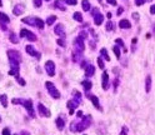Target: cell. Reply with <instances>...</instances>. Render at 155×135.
Instances as JSON below:
<instances>
[{"label":"cell","mask_w":155,"mask_h":135,"mask_svg":"<svg viewBox=\"0 0 155 135\" xmlns=\"http://www.w3.org/2000/svg\"><path fill=\"white\" fill-rule=\"evenodd\" d=\"M90 123H91V116L88 115V116L83 118V120L80 123H71L70 124V130L71 131H83L85 129H88L90 126Z\"/></svg>","instance_id":"cell-1"},{"label":"cell","mask_w":155,"mask_h":135,"mask_svg":"<svg viewBox=\"0 0 155 135\" xmlns=\"http://www.w3.org/2000/svg\"><path fill=\"white\" fill-rule=\"evenodd\" d=\"M45 86H46L49 94L53 96L54 99H60V93H59V90L55 88V85H54L51 81H46V83H45Z\"/></svg>","instance_id":"cell-2"},{"label":"cell","mask_w":155,"mask_h":135,"mask_svg":"<svg viewBox=\"0 0 155 135\" xmlns=\"http://www.w3.org/2000/svg\"><path fill=\"white\" fill-rule=\"evenodd\" d=\"M8 58H9V61L10 63L20 64V61H21V55H20V53L16 51V50H9L8 51Z\"/></svg>","instance_id":"cell-3"},{"label":"cell","mask_w":155,"mask_h":135,"mask_svg":"<svg viewBox=\"0 0 155 135\" xmlns=\"http://www.w3.org/2000/svg\"><path fill=\"white\" fill-rule=\"evenodd\" d=\"M20 36L21 38H25V39H28L29 41H36V35L34 34V33H31V31H29L28 29H21V31H20Z\"/></svg>","instance_id":"cell-4"},{"label":"cell","mask_w":155,"mask_h":135,"mask_svg":"<svg viewBox=\"0 0 155 135\" xmlns=\"http://www.w3.org/2000/svg\"><path fill=\"white\" fill-rule=\"evenodd\" d=\"M23 105H24V108L26 109V111H28V114L30 115V116H31V118H35V110H34V108H33V100H30V99L24 100V101H23Z\"/></svg>","instance_id":"cell-5"},{"label":"cell","mask_w":155,"mask_h":135,"mask_svg":"<svg viewBox=\"0 0 155 135\" xmlns=\"http://www.w3.org/2000/svg\"><path fill=\"white\" fill-rule=\"evenodd\" d=\"M45 70H46L49 76H54L55 75V64H54V61L48 60L45 63Z\"/></svg>","instance_id":"cell-6"},{"label":"cell","mask_w":155,"mask_h":135,"mask_svg":"<svg viewBox=\"0 0 155 135\" xmlns=\"http://www.w3.org/2000/svg\"><path fill=\"white\" fill-rule=\"evenodd\" d=\"M74 45H75V50L80 51V53H83L84 49H85L84 43H83V38H80V36H78L76 39L74 40Z\"/></svg>","instance_id":"cell-7"},{"label":"cell","mask_w":155,"mask_h":135,"mask_svg":"<svg viewBox=\"0 0 155 135\" xmlns=\"http://www.w3.org/2000/svg\"><path fill=\"white\" fill-rule=\"evenodd\" d=\"M25 50H26V53H28L29 55H31V56H35L38 60L41 58V54L39 53V51H36V50H35V49H34L31 45H26V46H25Z\"/></svg>","instance_id":"cell-8"},{"label":"cell","mask_w":155,"mask_h":135,"mask_svg":"<svg viewBox=\"0 0 155 135\" xmlns=\"http://www.w3.org/2000/svg\"><path fill=\"white\" fill-rule=\"evenodd\" d=\"M54 33L56 34V35H59V36H61V38H65V29H64V25L63 24H56L55 25V28H54Z\"/></svg>","instance_id":"cell-9"},{"label":"cell","mask_w":155,"mask_h":135,"mask_svg":"<svg viewBox=\"0 0 155 135\" xmlns=\"http://www.w3.org/2000/svg\"><path fill=\"white\" fill-rule=\"evenodd\" d=\"M38 110H39V114L41 115V116H44V118H50V111L40 103L38 105Z\"/></svg>","instance_id":"cell-10"},{"label":"cell","mask_w":155,"mask_h":135,"mask_svg":"<svg viewBox=\"0 0 155 135\" xmlns=\"http://www.w3.org/2000/svg\"><path fill=\"white\" fill-rule=\"evenodd\" d=\"M24 11V5L23 4H18L15 5V8H13V14L14 15H21Z\"/></svg>","instance_id":"cell-11"},{"label":"cell","mask_w":155,"mask_h":135,"mask_svg":"<svg viewBox=\"0 0 155 135\" xmlns=\"http://www.w3.org/2000/svg\"><path fill=\"white\" fill-rule=\"evenodd\" d=\"M108 86H109V74H108V71H104V74H103V89L106 90Z\"/></svg>","instance_id":"cell-12"},{"label":"cell","mask_w":155,"mask_h":135,"mask_svg":"<svg viewBox=\"0 0 155 135\" xmlns=\"http://www.w3.org/2000/svg\"><path fill=\"white\" fill-rule=\"evenodd\" d=\"M94 74H95L94 65H86V68H85V76H86V78H89V76H91Z\"/></svg>","instance_id":"cell-13"},{"label":"cell","mask_w":155,"mask_h":135,"mask_svg":"<svg viewBox=\"0 0 155 135\" xmlns=\"http://www.w3.org/2000/svg\"><path fill=\"white\" fill-rule=\"evenodd\" d=\"M93 18H94V24H95V25H100V24L103 23V19H104V16H103L100 13L95 14Z\"/></svg>","instance_id":"cell-14"},{"label":"cell","mask_w":155,"mask_h":135,"mask_svg":"<svg viewBox=\"0 0 155 135\" xmlns=\"http://www.w3.org/2000/svg\"><path fill=\"white\" fill-rule=\"evenodd\" d=\"M119 26H120L121 29H130V28H131V24H130L129 20H126V19H123V20L119 21Z\"/></svg>","instance_id":"cell-15"},{"label":"cell","mask_w":155,"mask_h":135,"mask_svg":"<svg viewBox=\"0 0 155 135\" xmlns=\"http://www.w3.org/2000/svg\"><path fill=\"white\" fill-rule=\"evenodd\" d=\"M21 21L23 23H25V24H29V25H33V26H36V23H35V18L33 19V18H24V19H21Z\"/></svg>","instance_id":"cell-16"},{"label":"cell","mask_w":155,"mask_h":135,"mask_svg":"<svg viewBox=\"0 0 155 135\" xmlns=\"http://www.w3.org/2000/svg\"><path fill=\"white\" fill-rule=\"evenodd\" d=\"M90 100H91V103L94 104V106L98 109V110H101V108H100V104H99V100H98V98H96L95 95H91L90 96Z\"/></svg>","instance_id":"cell-17"},{"label":"cell","mask_w":155,"mask_h":135,"mask_svg":"<svg viewBox=\"0 0 155 135\" xmlns=\"http://www.w3.org/2000/svg\"><path fill=\"white\" fill-rule=\"evenodd\" d=\"M55 123H56V126H58V129H59V130H63V129H64V126H65V121L63 120L61 116L58 118Z\"/></svg>","instance_id":"cell-18"},{"label":"cell","mask_w":155,"mask_h":135,"mask_svg":"<svg viewBox=\"0 0 155 135\" xmlns=\"http://www.w3.org/2000/svg\"><path fill=\"white\" fill-rule=\"evenodd\" d=\"M54 6H55L56 9L61 10V11H64V10H65V6H64V4H63V0H55Z\"/></svg>","instance_id":"cell-19"},{"label":"cell","mask_w":155,"mask_h":135,"mask_svg":"<svg viewBox=\"0 0 155 135\" xmlns=\"http://www.w3.org/2000/svg\"><path fill=\"white\" fill-rule=\"evenodd\" d=\"M145 85H146L145 90H146V93H149V91L151 90V76H150V75H148V76H146V81H145Z\"/></svg>","instance_id":"cell-20"},{"label":"cell","mask_w":155,"mask_h":135,"mask_svg":"<svg viewBox=\"0 0 155 135\" xmlns=\"http://www.w3.org/2000/svg\"><path fill=\"white\" fill-rule=\"evenodd\" d=\"M35 23H36V26H38L39 29H44V26H45V23L41 20L40 18H35Z\"/></svg>","instance_id":"cell-21"},{"label":"cell","mask_w":155,"mask_h":135,"mask_svg":"<svg viewBox=\"0 0 155 135\" xmlns=\"http://www.w3.org/2000/svg\"><path fill=\"white\" fill-rule=\"evenodd\" d=\"M81 6H83V10L84 11H89L90 10V3L88 1V0H83V1H81Z\"/></svg>","instance_id":"cell-22"},{"label":"cell","mask_w":155,"mask_h":135,"mask_svg":"<svg viewBox=\"0 0 155 135\" xmlns=\"http://www.w3.org/2000/svg\"><path fill=\"white\" fill-rule=\"evenodd\" d=\"M83 86H84L85 91H89V90L91 89L93 84H91V81H89V80H83Z\"/></svg>","instance_id":"cell-23"},{"label":"cell","mask_w":155,"mask_h":135,"mask_svg":"<svg viewBox=\"0 0 155 135\" xmlns=\"http://www.w3.org/2000/svg\"><path fill=\"white\" fill-rule=\"evenodd\" d=\"M0 103L3 104V108H6V106H8V99H6V95H5V94L0 95Z\"/></svg>","instance_id":"cell-24"},{"label":"cell","mask_w":155,"mask_h":135,"mask_svg":"<svg viewBox=\"0 0 155 135\" xmlns=\"http://www.w3.org/2000/svg\"><path fill=\"white\" fill-rule=\"evenodd\" d=\"M73 18L75 19L76 21H79V23H83V15L79 13V11H76V13H74V15H73Z\"/></svg>","instance_id":"cell-25"},{"label":"cell","mask_w":155,"mask_h":135,"mask_svg":"<svg viewBox=\"0 0 155 135\" xmlns=\"http://www.w3.org/2000/svg\"><path fill=\"white\" fill-rule=\"evenodd\" d=\"M80 55H81V53L80 51H78V50H75L74 53H73V61H79V59H80Z\"/></svg>","instance_id":"cell-26"},{"label":"cell","mask_w":155,"mask_h":135,"mask_svg":"<svg viewBox=\"0 0 155 135\" xmlns=\"http://www.w3.org/2000/svg\"><path fill=\"white\" fill-rule=\"evenodd\" d=\"M0 21H3V23H9V21H10V19L8 18L6 14H4V13L0 11Z\"/></svg>","instance_id":"cell-27"},{"label":"cell","mask_w":155,"mask_h":135,"mask_svg":"<svg viewBox=\"0 0 155 135\" xmlns=\"http://www.w3.org/2000/svg\"><path fill=\"white\" fill-rule=\"evenodd\" d=\"M9 39H10V41H11L13 44H18V43H19L18 36H16V34H14V33L10 34V38H9Z\"/></svg>","instance_id":"cell-28"},{"label":"cell","mask_w":155,"mask_h":135,"mask_svg":"<svg viewBox=\"0 0 155 135\" xmlns=\"http://www.w3.org/2000/svg\"><path fill=\"white\" fill-rule=\"evenodd\" d=\"M55 20H56V16H55V15H51V16H49V18H48L46 24H48V25H53V24L55 23Z\"/></svg>","instance_id":"cell-29"},{"label":"cell","mask_w":155,"mask_h":135,"mask_svg":"<svg viewBox=\"0 0 155 135\" xmlns=\"http://www.w3.org/2000/svg\"><path fill=\"white\" fill-rule=\"evenodd\" d=\"M113 51L115 53V55H116V58L118 59H120V49H119V46H113Z\"/></svg>","instance_id":"cell-30"},{"label":"cell","mask_w":155,"mask_h":135,"mask_svg":"<svg viewBox=\"0 0 155 135\" xmlns=\"http://www.w3.org/2000/svg\"><path fill=\"white\" fill-rule=\"evenodd\" d=\"M100 54L105 58V60H110V58H109V55H108V51H106V49H101L100 50Z\"/></svg>","instance_id":"cell-31"},{"label":"cell","mask_w":155,"mask_h":135,"mask_svg":"<svg viewBox=\"0 0 155 135\" xmlns=\"http://www.w3.org/2000/svg\"><path fill=\"white\" fill-rule=\"evenodd\" d=\"M15 79L18 80V83H19V84H20L21 86H24V85L26 84V81H25V80H24L23 78H20V76H18V78H15Z\"/></svg>","instance_id":"cell-32"},{"label":"cell","mask_w":155,"mask_h":135,"mask_svg":"<svg viewBox=\"0 0 155 135\" xmlns=\"http://www.w3.org/2000/svg\"><path fill=\"white\" fill-rule=\"evenodd\" d=\"M106 30H108V31H110V30H114V23L109 21V23L106 24Z\"/></svg>","instance_id":"cell-33"},{"label":"cell","mask_w":155,"mask_h":135,"mask_svg":"<svg viewBox=\"0 0 155 135\" xmlns=\"http://www.w3.org/2000/svg\"><path fill=\"white\" fill-rule=\"evenodd\" d=\"M98 64H99V68H100V69H104V68H105V65H104V61H103V59H101V58H98Z\"/></svg>","instance_id":"cell-34"},{"label":"cell","mask_w":155,"mask_h":135,"mask_svg":"<svg viewBox=\"0 0 155 135\" xmlns=\"http://www.w3.org/2000/svg\"><path fill=\"white\" fill-rule=\"evenodd\" d=\"M64 1H65L68 5H76L78 0H64Z\"/></svg>","instance_id":"cell-35"},{"label":"cell","mask_w":155,"mask_h":135,"mask_svg":"<svg viewBox=\"0 0 155 135\" xmlns=\"http://www.w3.org/2000/svg\"><path fill=\"white\" fill-rule=\"evenodd\" d=\"M41 3H43V0H34L35 8H40V6H41Z\"/></svg>","instance_id":"cell-36"},{"label":"cell","mask_w":155,"mask_h":135,"mask_svg":"<svg viewBox=\"0 0 155 135\" xmlns=\"http://www.w3.org/2000/svg\"><path fill=\"white\" fill-rule=\"evenodd\" d=\"M56 43L59 44L60 46H63V48H65V45H66V44H65V41H64L63 39H58V40H56Z\"/></svg>","instance_id":"cell-37"},{"label":"cell","mask_w":155,"mask_h":135,"mask_svg":"<svg viewBox=\"0 0 155 135\" xmlns=\"http://www.w3.org/2000/svg\"><path fill=\"white\" fill-rule=\"evenodd\" d=\"M23 101L21 99H13V104H23Z\"/></svg>","instance_id":"cell-38"},{"label":"cell","mask_w":155,"mask_h":135,"mask_svg":"<svg viewBox=\"0 0 155 135\" xmlns=\"http://www.w3.org/2000/svg\"><path fill=\"white\" fill-rule=\"evenodd\" d=\"M115 41H116V44H119V45H120L121 48H124V41H123L121 39H116Z\"/></svg>","instance_id":"cell-39"},{"label":"cell","mask_w":155,"mask_h":135,"mask_svg":"<svg viewBox=\"0 0 155 135\" xmlns=\"http://www.w3.org/2000/svg\"><path fill=\"white\" fill-rule=\"evenodd\" d=\"M0 26H1V30L3 31H5V30H8V28H6V25L3 23V21H0Z\"/></svg>","instance_id":"cell-40"},{"label":"cell","mask_w":155,"mask_h":135,"mask_svg":"<svg viewBox=\"0 0 155 135\" xmlns=\"http://www.w3.org/2000/svg\"><path fill=\"white\" fill-rule=\"evenodd\" d=\"M3 135H10V130H9L8 128H5V129L3 130Z\"/></svg>","instance_id":"cell-41"},{"label":"cell","mask_w":155,"mask_h":135,"mask_svg":"<svg viewBox=\"0 0 155 135\" xmlns=\"http://www.w3.org/2000/svg\"><path fill=\"white\" fill-rule=\"evenodd\" d=\"M133 16H134V19H135V21H139V14H138V13H134Z\"/></svg>","instance_id":"cell-42"},{"label":"cell","mask_w":155,"mask_h":135,"mask_svg":"<svg viewBox=\"0 0 155 135\" xmlns=\"http://www.w3.org/2000/svg\"><path fill=\"white\" fill-rule=\"evenodd\" d=\"M126 131H128V128H126V126H124V128H123V130H121V134H120V135H126Z\"/></svg>","instance_id":"cell-43"},{"label":"cell","mask_w":155,"mask_h":135,"mask_svg":"<svg viewBox=\"0 0 155 135\" xmlns=\"http://www.w3.org/2000/svg\"><path fill=\"white\" fill-rule=\"evenodd\" d=\"M110 5H116V0H106Z\"/></svg>","instance_id":"cell-44"},{"label":"cell","mask_w":155,"mask_h":135,"mask_svg":"<svg viewBox=\"0 0 155 135\" xmlns=\"http://www.w3.org/2000/svg\"><path fill=\"white\" fill-rule=\"evenodd\" d=\"M76 116H78V118H81V116H83V111H78V113H76Z\"/></svg>","instance_id":"cell-45"},{"label":"cell","mask_w":155,"mask_h":135,"mask_svg":"<svg viewBox=\"0 0 155 135\" xmlns=\"http://www.w3.org/2000/svg\"><path fill=\"white\" fill-rule=\"evenodd\" d=\"M150 13H151V14H155V5H153V6L150 8Z\"/></svg>","instance_id":"cell-46"},{"label":"cell","mask_w":155,"mask_h":135,"mask_svg":"<svg viewBox=\"0 0 155 135\" xmlns=\"http://www.w3.org/2000/svg\"><path fill=\"white\" fill-rule=\"evenodd\" d=\"M79 36H84V39H85V38H86V33H85V31H81Z\"/></svg>","instance_id":"cell-47"},{"label":"cell","mask_w":155,"mask_h":135,"mask_svg":"<svg viewBox=\"0 0 155 135\" xmlns=\"http://www.w3.org/2000/svg\"><path fill=\"white\" fill-rule=\"evenodd\" d=\"M118 84H119V80H118V79H115V83H114V86L116 88V86H118Z\"/></svg>","instance_id":"cell-48"},{"label":"cell","mask_w":155,"mask_h":135,"mask_svg":"<svg viewBox=\"0 0 155 135\" xmlns=\"http://www.w3.org/2000/svg\"><path fill=\"white\" fill-rule=\"evenodd\" d=\"M121 13H123V8H119V9H118V15H120Z\"/></svg>","instance_id":"cell-49"},{"label":"cell","mask_w":155,"mask_h":135,"mask_svg":"<svg viewBox=\"0 0 155 135\" xmlns=\"http://www.w3.org/2000/svg\"><path fill=\"white\" fill-rule=\"evenodd\" d=\"M21 135H30V134H29L28 131H25V130H23V131H21Z\"/></svg>","instance_id":"cell-50"},{"label":"cell","mask_w":155,"mask_h":135,"mask_svg":"<svg viewBox=\"0 0 155 135\" xmlns=\"http://www.w3.org/2000/svg\"><path fill=\"white\" fill-rule=\"evenodd\" d=\"M74 111H75L74 109H70V110H69V114H70V115H73V114H74Z\"/></svg>","instance_id":"cell-51"},{"label":"cell","mask_w":155,"mask_h":135,"mask_svg":"<svg viewBox=\"0 0 155 135\" xmlns=\"http://www.w3.org/2000/svg\"><path fill=\"white\" fill-rule=\"evenodd\" d=\"M3 5V0H0V6H1Z\"/></svg>","instance_id":"cell-52"},{"label":"cell","mask_w":155,"mask_h":135,"mask_svg":"<svg viewBox=\"0 0 155 135\" xmlns=\"http://www.w3.org/2000/svg\"><path fill=\"white\" fill-rule=\"evenodd\" d=\"M98 1H99V3H100V4H101V3H103V0H98Z\"/></svg>","instance_id":"cell-53"},{"label":"cell","mask_w":155,"mask_h":135,"mask_svg":"<svg viewBox=\"0 0 155 135\" xmlns=\"http://www.w3.org/2000/svg\"><path fill=\"white\" fill-rule=\"evenodd\" d=\"M45 1H50V0H45Z\"/></svg>","instance_id":"cell-54"},{"label":"cell","mask_w":155,"mask_h":135,"mask_svg":"<svg viewBox=\"0 0 155 135\" xmlns=\"http://www.w3.org/2000/svg\"><path fill=\"white\" fill-rule=\"evenodd\" d=\"M0 121H1V118H0Z\"/></svg>","instance_id":"cell-55"},{"label":"cell","mask_w":155,"mask_h":135,"mask_svg":"<svg viewBox=\"0 0 155 135\" xmlns=\"http://www.w3.org/2000/svg\"><path fill=\"white\" fill-rule=\"evenodd\" d=\"M14 135H16V134H14Z\"/></svg>","instance_id":"cell-56"}]
</instances>
